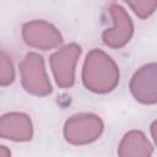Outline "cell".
Listing matches in <instances>:
<instances>
[{"instance_id":"obj_1","label":"cell","mask_w":157,"mask_h":157,"mask_svg":"<svg viewBox=\"0 0 157 157\" xmlns=\"http://www.w3.org/2000/svg\"><path fill=\"white\" fill-rule=\"evenodd\" d=\"M119 66L110 55L101 49H92L82 67L83 86L94 93H108L119 83Z\"/></svg>"},{"instance_id":"obj_2","label":"cell","mask_w":157,"mask_h":157,"mask_svg":"<svg viewBox=\"0 0 157 157\" xmlns=\"http://www.w3.org/2000/svg\"><path fill=\"white\" fill-rule=\"evenodd\" d=\"M103 130L104 123L101 117L93 113H78L65 121L63 134L69 144L82 146L99 139Z\"/></svg>"},{"instance_id":"obj_3","label":"cell","mask_w":157,"mask_h":157,"mask_svg":"<svg viewBox=\"0 0 157 157\" xmlns=\"http://www.w3.org/2000/svg\"><path fill=\"white\" fill-rule=\"evenodd\" d=\"M22 87L31 94L44 97L52 93L53 87L47 74L44 59L38 53H28L20 63Z\"/></svg>"},{"instance_id":"obj_4","label":"cell","mask_w":157,"mask_h":157,"mask_svg":"<svg viewBox=\"0 0 157 157\" xmlns=\"http://www.w3.org/2000/svg\"><path fill=\"white\" fill-rule=\"evenodd\" d=\"M81 52L78 44L70 43L52 54L49 59L50 69L59 87L70 88L75 83V71Z\"/></svg>"},{"instance_id":"obj_5","label":"cell","mask_w":157,"mask_h":157,"mask_svg":"<svg viewBox=\"0 0 157 157\" xmlns=\"http://www.w3.org/2000/svg\"><path fill=\"white\" fill-rule=\"evenodd\" d=\"M109 13L113 26L102 33V40L112 49H120L130 42L134 34V23L128 11L118 2L109 6Z\"/></svg>"},{"instance_id":"obj_6","label":"cell","mask_w":157,"mask_h":157,"mask_svg":"<svg viewBox=\"0 0 157 157\" xmlns=\"http://www.w3.org/2000/svg\"><path fill=\"white\" fill-rule=\"evenodd\" d=\"M22 38L32 48L50 50L63 44V36L59 29L44 20H33L22 26Z\"/></svg>"},{"instance_id":"obj_7","label":"cell","mask_w":157,"mask_h":157,"mask_svg":"<svg viewBox=\"0 0 157 157\" xmlns=\"http://www.w3.org/2000/svg\"><path fill=\"white\" fill-rule=\"evenodd\" d=\"M132 97L147 105L157 103V65L148 63L135 71L129 83Z\"/></svg>"},{"instance_id":"obj_8","label":"cell","mask_w":157,"mask_h":157,"mask_svg":"<svg viewBox=\"0 0 157 157\" xmlns=\"http://www.w3.org/2000/svg\"><path fill=\"white\" fill-rule=\"evenodd\" d=\"M0 137L25 142L33 137L31 117L21 112H10L0 117Z\"/></svg>"},{"instance_id":"obj_9","label":"cell","mask_w":157,"mask_h":157,"mask_svg":"<svg viewBox=\"0 0 157 157\" xmlns=\"http://www.w3.org/2000/svg\"><path fill=\"white\" fill-rule=\"evenodd\" d=\"M153 146L140 130L128 131L118 146V157H152Z\"/></svg>"},{"instance_id":"obj_10","label":"cell","mask_w":157,"mask_h":157,"mask_svg":"<svg viewBox=\"0 0 157 157\" xmlns=\"http://www.w3.org/2000/svg\"><path fill=\"white\" fill-rule=\"evenodd\" d=\"M16 72L11 58L2 50H0V86L5 87L15 81Z\"/></svg>"},{"instance_id":"obj_11","label":"cell","mask_w":157,"mask_h":157,"mask_svg":"<svg viewBox=\"0 0 157 157\" xmlns=\"http://www.w3.org/2000/svg\"><path fill=\"white\" fill-rule=\"evenodd\" d=\"M128 6L134 11V13L140 17L141 20H145L150 17L157 7L156 0H144V1H128Z\"/></svg>"},{"instance_id":"obj_12","label":"cell","mask_w":157,"mask_h":157,"mask_svg":"<svg viewBox=\"0 0 157 157\" xmlns=\"http://www.w3.org/2000/svg\"><path fill=\"white\" fill-rule=\"evenodd\" d=\"M0 157H11V151L6 146L0 145Z\"/></svg>"},{"instance_id":"obj_13","label":"cell","mask_w":157,"mask_h":157,"mask_svg":"<svg viewBox=\"0 0 157 157\" xmlns=\"http://www.w3.org/2000/svg\"><path fill=\"white\" fill-rule=\"evenodd\" d=\"M155 129H156V121H153V123H152V125H151V131H152V139H153V140H156V135H155Z\"/></svg>"}]
</instances>
